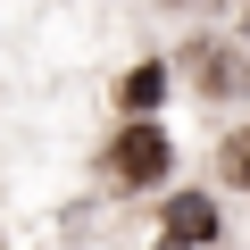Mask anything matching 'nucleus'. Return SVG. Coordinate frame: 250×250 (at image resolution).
I'll return each instance as SVG.
<instances>
[{
  "label": "nucleus",
  "mask_w": 250,
  "mask_h": 250,
  "mask_svg": "<svg viewBox=\"0 0 250 250\" xmlns=\"http://www.w3.org/2000/svg\"><path fill=\"white\" fill-rule=\"evenodd\" d=\"M117 175H125V184H159V175H167V134L134 125V134L117 142Z\"/></svg>",
  "instance_id": "f257e3e1"
},
{
  "label": "nucleus",
  "mask_w": 250,
  "mask_h": 250,
  "mask_svg": "<svg viewBox=\"0 0 250 250\" xmlns=\"http://www.w3.org/2000/svg\"><path fill=\"white\" fill-rule=\"evenodd\" d=\"M208 233H217V208L208 200H175L167 208V250H200Z\"/></svg>",
  "instance_id": "f03ea898"
},
{
  "label": "nucleus",
  "mask_w": 250,
  "mask_h": 250,
  "mask_svg": "<svg viewBox=\"0 0 250 250\" xmlns=\"http://www.w3.org/2000/svg\"><path fill=\"white\" fill-rule=\"evenodd\" d=\"M192 67H200V83H208V92H242V83H250L225 50H192Z\"/></svg>",
  "instance_id": "7ed1b4c3"
},
{
  "label": "nucleus",
  "mask_w": 250,
  "mask_h": 250,
  "mask_svg": "<svg viewBox=\"0 0 250 250\" xmlns=\"http://www.w3.org/2000/svg\"><path fill=\"white\" fill-rule=\"evenodd\" d=\"M225 175L250 192V134H233V142H225Z\"/></svg>",
  "instance_id": "20e7f679"
},
{
  "label": "nucleus",
  "mask_w": 250,
  "mask_h": 250,
  "mask_svg": "<svg viewBox=\"0 0 250 250\" xmlns=\"http://www.w3.org/2000/svg\"><path fill=\"white\" fill-rule=\"evenodd\" d=\"M125 100H134V108H150V100H159V67H142L134 83H125Z\"/></svg>",
  "instance_id": "39448f33"
},
{
  "label": "nucleus",
  "mask_w": 250,
  "mask_h": 250,
  "mask_svg": "<svg viewBox=\"0 0 250 250\" xmlns=\"http://www.w3.org/2000/svg\"><path fill=\"white\" fill-rule=\"evenodd\" d=\"M242 17H250V0H242Z\"/></svg>",
  "instance_id": "423d86ee"
}]
</instances>
